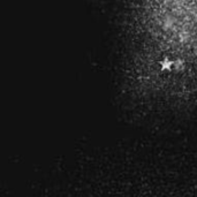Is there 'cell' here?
Returning <instances> with one entry per match:
<instances>
[{
	"mask_svg": "<svg viewBox=\"0 0 197 197\" xmlns=\"http://www.w3.org/2000/svg\"><path fill=\"white\" fill-rule=\"evenodd\" d=\"M160 65H161V70H171L174 67V61H171L169 59L166 58Z\"/></svg>",
	"mask_w": 197,
	"mask_h": 197,
	"instance_id": "obj_1",
	"label": "cell"
}]
</instances>
